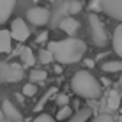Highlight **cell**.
<instances>
[{
    "label": "cell",
    "mask_w": 122,
    "mask_h": 122,
    "mask_svg": "<svg viewBox=\"0 0 122 122\" xmlns=\"http://www.w3.org/2000/svg\"><path fill=\"white\" fill-rule=\"evenodd\" d=\"M48 50L51 51L53 58L60 64H76L87 51V44L81 39L67 37L62 41H51L48 43Z\"/></svg>",
    "instance_id": "obj_1"
},
{
    "label": "cell",
    "mask_w": 122,
    "mask_h": 122,
    "mask_svg": "<svg viewBox=\"0 0 122 122\" xmlns=\"http://www.w3.org/2000/svg\"><path fill=\"white\" fill-rule=\"evenodd\" d=\"M71 89H73V92L76 96L85 97V99H97L101 96V92H103L97 78L85 69L74 73V76L71 78Z\"/></svg>",
    "instance_id": "obj_2"
},
{
    "label": "cell",
    "mask_w": 122,
    "mask_h": 122,
    "mask_svg": "<svg viewBox=\"0 0 122 122\" xmlns=\"http://www.w3.org/2000/svg\"><path fill=\"white\" fill-rule=\"evenodd\" d=\"M23 66L16 62H0V83H18L23 78Z\"/></svg>",
    "instance_id": "obj_3"
},
{
    "label": "cell",
    "mask_w": 122,
    "mask_h": 122,
    "mask_svg": "<svg viewBox=\"0 0 122 122\" xmlns=\"http://www.w3.org/2000/svg\"><path fill=\"white\" fill-rule=\"evenodd\" d=\"M89 25H90V36H92V41H94L96 46L103 48V46L108 44V32L104 28L103 21L97 18V14H92L89 16Z\"/></svg>",
    "instance_id": "obj_4"
},
{
    "label": "cell",
    "mask_w": 122,
    "mask_h": 122,
    "mask_svg": "<svg viewBox=\"0 0 122 122\" xmlns=\"http://www.w3.org/2000/svg\"><path fill=\"white\" fill-rule=\"evenodd\" d=\"M50 11L44 9V7H30L27 11V21H30L36 27H43L50 21Z\"/></svg>",
    "instance_id": "obj_5"
},
{
    "label": "cell",
    "mask_w": 122,
    "mask_h": 122,
    "mask_svg": "<svg viewBox=\"0 0 122 122\" xmlns=\"http://www.w3.org/2000/svg\"><path fill=\"white\" fill-rule=\"evenodd\" d=\"M11 37L14 41H18V43H25V41L28 39V36H30V30H28L27 23H25V20L21 18H16L12 20L11 23Z\"/></svg>",
    "instance_id": "obj_6"
},
{
    "label": "cell",
    "mask_w": 122,
    "mask_h": 122,
    "mask_svg": "<svg viewBox=\"0 0 122 122\" xmlns=\"http://www.w3.org/2000/svg\"><path fill=\"white\" fill-rule=\"evenodd\" d=\"M101 11L113 20L122 21V0H99Z\"/></svg>",
    "instance_id": "obj_7"
},
{
    "label": "cell",
    "mask_w": 122,
    "mask_h": 122,
    "mask_svg": "<svg viewBox=\"0 0 122 122\" xmlns=\"http://www.w3.org/2000/svg\"><path fill=\"white\" fill-rule=\"evenodd\" d=\"M2 112H4V117H7V119H11V120H14V122H21V120H23L20 110L11 103L9 99H5V101L2 103Z\"/></svg>",
    "instance_id": "obj_8"
},
{
    "label": "cell",
    "mask_w": 122,
    "mask_h": 122,
    "mask_svg": "<svg viewBox=\"0 0 122 122\" xmlns=\"http://www.w3.org/2000/svg\"><path fill=\"white\" fill-rule=\"evenodd\" d=\"M58 28L64 30L67 36H74V34L78 32V28H80V21L76 18H73V16H67V18H64L58 23Z\"/></svg>",
    "instance_id": "obj_9"
},
{
    "label": "cell",
    "mask_w": 122,
    "mask_h": 122,
    "mask_svg": "<svg viewBox=\"0 0 122 122\" xmlns=\"http://www.w3.org/2000/svg\"><path fill=\"white\" fill-rule=\"evenodd\" d=\"M16 7V0H0V23H5L11 18Z\"/></svg>",
    "instance_id": "obj_10"
},
{
    "label": "cell",
    "mask_w": 122,
    "mask_h": 122,
    "mask_svg": "<svg viewBox=\"0 0 122 122\" xmlns=\"http://www.w3.org/2000/svg\"><path fill=\"white\" fill-rule=\"evenodd\" d=\"M67 16H69V0H67V2H62L60 5L53 11V16H50V18H53L51 20L53 25H58L64 18H67Z\"/></svg>",
    "instance_id": "obj_11"
},
{
    "label": "cell",
    "mask_w": 122,
    "mask_h": 122,
    "mask_svg": "<svg viewBox=\"0 0 122 122\" xmlns=\"http://www.w3.org/2000/svg\"><path fill=\"white\" fill-rule=\"evenodd\" d=\"M20 58H21V66H25V67H32L36 64V55H34L32 48H28V46H21Z\"/></svg>",
    "instance_id": "obj_12"
},
{
    "label": "cell",
    "mask_w": 122,
    "mask_h": 122,
    "mask_svg": "<svg viewBox=\"0 0 122 122\" xmlns=\"http://www.w3.org/2000/svg\"><path fill=\"white\" fill-rule=\"evenodd\" d=\"M11 44H12L11 32L5 30V28H2V30H0V53H9Z\"/></svg>",
    "instance_id": "obj_13"
},
{
    "label": "cell",
    "mask_w": 122,
    "mask_h": 122,
    "mask_svg": "<svg viewBox=\"0 0 122 122\" xmlns=\"http://www.w3.org/2000/svg\"><path fill=\"white\" fill-rule=\"evenodd\" d=\"M113 50H115V53L122 58V23L119 27L115 28V32H113Z\"/></svg>",
    "instance_id": "obj_14"
},
{
    "label": "cell",
    "mask_w": 122,
    "mask_h": 122,
    "mask_svg": "<svg viewBox=\"0 0 122 122\" xmlns=\"http://www.w3.org/2000/svg\"><path fill=\"white\" fill-rule=\"evenodd\" d=\"M90 115H92V112H90V108H81L80 112H76L73 117H71L67 122H85V120H89L90 119Z\"/></svg>",
    "instance_id": "obj_15"
},
{
    "label": "cell",
    "mask_w": 122,
    "mask_h": 122,
    "mask_svg": "<svg viewBox=\"0 0 122 122\" xmlns=\"http://www.w3.org/2000/svg\"><path fill=\"white\" fill-rule=\"evenodd\" d=\"M104 73H120L122 71V60H108L103 64Z\"/></svg>",
    "instance_id": "obj_16"
},
{
    "label": "cell",
    "mask_w": 122,
    "mask_h": 122,
    "mask_svg": "<svg viewBox=\"0 0 122 122\" xmlns=\"http://www.w3.org/2000/svg\"><path fill=\"white\" fill-rule=\"evenodd\" d=\"M106 104H108V110H110V112L117 110V108L120 106V96L117 94L115 90H112V92H110V96H108V101H106Z\"/></svg>",
    "instance_id": "obj_17"
},
{
    "label": "cell",
    "mask_w": 122,
    "mask_h": 122,
    "mask_svg": "<svg viewBox=\"0 0 122 122\" xmlns=\"http://www.w3.org/2000/svg\"><path fill=\"white\" fill-rule=\"evenodd\" d=\"M46 76H48V74H46V71H43V69H34V71H30V76H28V78H30L32 83L36 85L37 81H39V83L44 81Z\"/></svg>",
    "instance_id": "obj_18"
},
{
    "label": "cell",
    "mask_w": 122,
    "mask_h": 122,
    "mask_svg": "<svg viewBox=\"0 0 122 122\" xmlns=\"http://www.w3.org/2000/svg\"><path fill=\"white\" fill-rule=\"evenodd\" d=\"M71 117H73V110H71V106L60 108L58 113H57V120H69Z\"/></svg>",
    "instance_id": "obj_19"
},
{
    "label": "cell",
    "mask_w": 122,
    "mask_h": 122,
    "mask_svg": "<svg viewBox=\"0 0 122 122\" xmlns=\"http://www.w3.org/2000/svg\"><path fill=\"white\" fill-rule=\"evenodd\" d=\"M39 62L41 64H51L53 62V55H51V51H50L48 48L39 51Z\"/></svg>",
    "instance_id": "obj_20"
},
{
    "label": "cell",
    "mask_w": 122,
    "mask_h": 122,
    "mask_svg": "<svg viewBox=\"0 0 122 122\" xmlns=\"http://www.w3.org/2000/svg\"><path fill=\"white\" fill-rule=\"evenodd\" d=\"M83 5L81 2H78V0H69V16H74L78 14V12H81Z\"/></svg>",
    "instance_id": "obj_21"
},
{
    "label": "cell",
    "mask_w": 122,
    "mask_h": 122,
    "mask_svg": "<svg viewBox=\"0 0 122 122\" xmlns=\"http://www.w3.org/2000/svg\"><path fill=\"white\" fill-rule=\"evenodd\" d=\"M92 122H115V119H113L110 113H99V115L94 117Z\"/></svg>",
    "instance_id": "obj_22"
},
{
    "label": "cell",
    "mask_w": 122,
    "mask_h": 122,
    "mask_svg": "<svg viewBox=\"0 0 122 122\" xmlns=\"http://www.w3.org/2000/svg\"><path fill=\"white\" fill-rule=\"evenodd\" d=\"M23 94L25 96H28V97H30V96H36V92H37V87L34 85V83H27V85L23 87Z\"/></svg>",
    "instance_id": "obj_23"
},
{
    "label": "cell",
    "mask_w": 122,
    "mask_h": 122,
    "mask_svg": "<svg viewBox=\"0 0 122 122\" xmlns=\"http://www.w3.org/2000/svg\"><path fill=\"white\" fill-rule=\"evenodd\" d=\"M57 104H58L60 108L67 106V104H69V97H67L66 94H58V96H57Z\"/></svg>",
    "instance_id": "obj_24"
},
{
    "label": "cell",
    "mask_w": 122,
    "mask_h": 122,
    "mask_svg": "<svg viewBox=\"0 0 122 122\" xmlns=\"http://www.w3.org/2000/svg\"><path fill=\"white\" fill-rule=\"evenodd\" d=\"M89 9L92 11V14H96V12H101V4H99V0H90Z\"/></svg>",
    "instance_id": "obj_25"
},
{
    "label": "cell",
    "mask_w": 122,
    "mask_h": 122,
    "mask_svg": "<svg viewBox=\"0 0 122 122\" xmlns=\"http://www.w3.org/2000/svg\"><path fill=\"white\" fill-rule=\"evenodd\" d=\"M34 122H55V120H53V117L48 115V113H41L39 117H36V119H34Z\"/></svg>",
    "instance_id": "obj_26"
},
{
    "label": "cell",
    "mask_w": 122,
    "mask_h": 122,
    "mask_svg": "<svg viewBox=\"0 0 122 122\" xmlns=\"http://www.w3.org/2000/svg\"><path fill=\"white\" fill-rule=\"evenodd\" d=\"M46 39H48V32H43V34H39V37H37V43H44Z\"/></svg>",
    "instance_id": "obj_27"
},
{
    "label": "cell",
    "mask_w": 122,
    "mask_h": 122,
    "mask_svg": "<svg viewBox=\"0 0 122 122\" xmlns=\"http://www.w3.org/2000/svg\"><path fill=\"white\" fill-rule=\"evenodd\" d=\"M55 73H58V74L62 73V66H55Z\"/></svg>",
    "instance_id": "obj_28"
},
{
    "label": "cell",
    "mask_w": 122,
    "mask_h": 122,
    "mask_svg": "<svg viewBox=\"0 0 122 122\" xmlns=\"http://www.w3.org/2000/svg\"><path fill=\"white\" fill-rule=\"evenodd\" d=\"M0 122H4V112H2V106H0Z\"/></svg>",
    "instance_id": "obj_29"
},
{
    "label": "cell",
    "mask_w": 122,
    "mask_h": 122,
    "mask_svg": "<svg viewBox=\"0 0 122 122\" xmlns=\"http://www.w3.org/2000/svg\"><path fill=\"white\" fill-rule=\"evenodd\" d=\"M119 122H122V115H120V119H119Z\"/></svg>",
    "instance_id": "obj_30"
},
{
    "label": "cell",
    "mask_w": 122,
    "mask_h": 122,
    "mask_svg": "<svg viewBox=\"0 0 122 122\" xmlns=\"http://www.w3.org/2000/svg\"><path fill=\"white\" fill-rule=\"evenodd\" d=\"M120 85H122V80H120Z\"/></svg>",
    "instance_id": "obj_31"
}]
</instances>
